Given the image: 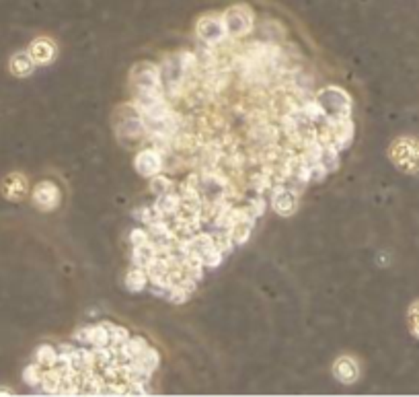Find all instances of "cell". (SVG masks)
<instances>
[{"instance_id":"3","label":"cell","mask_w":419,"mask_h":397,"mask_svg":"<svg viewBox=\"0 0 419 397\" xmlns=\"http://www.w3.org/2000/svg\"><path fill=\"white\" fill-rule=\"evenodd\" d=\"M134 93H146V91H163V78L161 68L152 62H140L132 68L130 74Z\"/></svg>"},{"instance_id":"20","label":"cell","mask_w":419,"mask_h":397,"mask_svg":"<svg viewBox=\"0 0 419 397\" xmlns=\"http://www.w3.org/2000/svg\"><path fill=\"white\" fill-rule=\"evenodd\" d=\"M148 272L144 268H138L134 266L127 274H125V288L132 290V292H140L148 286Z\"/></svg>"},{"instance_id":"17","label":"cell","mask_w":419,"mask_h":397,"mask_svg":"<svg viewBox=\"0 0 419 397\" xmlns=\"http://www.w3.org/2000/svg\"><path fill=\"white\" fill-rule=\"evenodd\" d=\"M84 341H87V346H93V348L112 346V344H109V332H107L105 323L87 326V328H84Z\"/></svg>"},{"instance_id":"12","label":"cell","mask_w":419,"mask_h":397,"mask_svg":"<svg viewBox=\"0 0 419 397\" xmlns=\"http://www.w3.org/2000/svg\"><path fill=\"white\" fill-rule=\"evenodd\" d=\"M333 375H335L337 381H341V383H346V385L356 383L359 375V369L358 364H356V360L350 358V356H341V358H337L335 364H333Z\"/></svg>"},{"instance_id":"5","label":"cell","mask_w":419,"mask_h":397,"mask_svg":"<svg viewBox=\"0 0 419 397\" xmlns=\"http://www.w3.org/2000/svg\"><path fill=\"white\" fill-rule=\"evenodd\" d=\"M222 17H224L226 31L231 37H244L255 27V12L247 4H235V6L226 8V12H222Z\"/></svg>"},{"instance_id":"18","label":"cell","mask_w":419,"mask_h":397,"mask_svg":"<svg viewBox=\"0 0 419 397\" xmlns=\"http://www.w3.org/2000/svg\"><path fill=\"white\" fill-rule=\"evenodd\" d=\"M191 247H193V251H195L197 255H202V260L208 257L210 253H214V251L218 249L216 243H214L212 233H197V235H193V237H191ZM218 251H220V249H218Z\"/></svg>"},{"instance_id":"11","label":"cell","mask_w":419,"mask_h":397,"mask_svg":"<svg viewBox=\"0 0 419 397\" xmlns=\"http://www.w3.org/2000/svg\"><path fill=\"white\" fill-rule=\"evenodd\" d=\"M2 194L12 202L23 200L27 196V179H25V175H21V173L6 175L4 181H2Z\"/></svg>"},{"instance_id":"14","label":"cell","mask_w":419,"mask_h":397,"mask_svg":"<svg viewBox=\"0 0 419 397\" xmlns=\"http://www.w3.org/2000/svg\"><path fill=\"white\" fill-rule=\"evenodd\" d=\"M157 245H154V241L150 239L148 243H142V245H136L134 247V251H132V264L134 266H138V268H144V270H148L150 268V264L157 260Z\"/></svg>"},{"instance_id":"23","label":"cell","mask_w":419,"mask_h":397,"mask_svg":"<svg viewBox=\"0 0 419 397\" xmlns=\"http://www.w3.org/2000/svg\"><path fill=\"white\" fill-rule=\"evenodd\" d=\"M150 189H152L154 196H163V194L173 192V189H175V183H173L169 177H165V175L159 173V175L152 177V181H150Z\"/></svg>"},{"instance_id":"2","label":"cell","mask_w":419,"mask_h":397,"mask_svg":"<svg viewBox=\"0 0 419 397\" xmlns=\"http://www.w3.org/2000/svg\"><path fill=\"white\" fill-rule=\"evenodd\" d=\"M116 115H118L116 117V128H118V136L121 140L127 136V142H134V140H140V138L146 136L142 115L138 112V108L134 105V101L130 105H121Z\"/></svg>"},{"instance_id":"8","label":"cell","mask_w":419,"mask_h":397,"mask_svg":"<svg viewBox=\"0 0 419 397\" xmlns=\"http://www.w3.org/2000/svg\"><path fill=\"white\" fill-rule=\"evenodd\" d=\"M327 132H329V142L337 151H346L354 138V121H352V117L327 119Z\"/></svg>"},{"instance_id":"7","label":"cell","mask_w":419,"mask_h":397,"mask_svg":"<svg viewBox=\"0 0 419 397\" xmlns=\"http://www.w3.org/2000/svg\"><path fill=\"white\" fill-rule=\"evenodd\" d=\"M271 208L282 217L294 214L298 208V192H294L284 183H276L271 187Z\"/></svg>"},{"instance_id":"24","label":"cell","mask_w":419,"mask_h":397,"mask_svg":"<svg viewBox=\"0 0 419 397\" xmlns=\"http://www.w3.org/2000/svg\"><path fill=\"white\" fill-rule=\"evenodd\" d=\"M103 323H105V328H107V332H109V344H112L114 348L121 346L123 341L130 338V332H127L125 328L116 326V323H109V321H103Z\"/></svg>"},{"instance_id":"22","label":"cell","mask_w":419,"mask_h":397,"mask_svg":"<svg viewBox=\"0 0 419 397\" xmlns=\"http://www.w3.org/2000/svg\"><path fill=\"white\" fill-rule=\"evenodd\" d=\"M319 163L329 171H337L339 167V151L333 144H323L321 142V153H319Z\"/></svg>"},{"instance_id":"27","label":"cell","mask_w":419,"mask_h":397,"mask_svg":"<svg viewBox=\"0 0 419 397\" xmlns=\"http://www.w3.org/2000/svg\"><path fill=\"white\" fill-rule=\"evenodd\" d=\"M136 219L138 221H142L146 227L150 225V223H154V221H159V219H165L157 208H154V204L152 206H144V208H140L138 212H136Z\"/></svg>"},{"instance_id":"9","label":"cell","mask_w":419,"mask_h":397,"mask_svg":"<svg viewBox=\"0 0 419 397\" xmlns=\"http://www.w3.org/2000/svg\"><path fill=\"white\" fill-rule=\"evenodd\" d=\"M134 165H136V171H138L140 175H144V177H154V175H159L161 171L165 169V157H163V153H161L157 146L144 149V151L138 153Z\"/></svg>"},{"instance_id":"30","label":"cell","mask_w":419,"mask_h":397,"mask_svg":"<svg viewBox=\"0 0 419 397\" xmlns=\"http://www.w3.org/2000/svg\"><path fill=\"white\" fill-rule=\"evenodd\" d=\"M0 394H6V396H12V391H10V389H4V387H0Z\"/></svg>"},{"instance_id":"25","label":"cell","mask_w":419,"mask_h":397,"mask_svg":"<svg viewBox=\"0 0 419 397\" xmlns=\"http://www.w3.org/2000/svg\"><path fill=\"white\" fill-rule=\"evenodd\" d=\"M42 377H44V369H42L37 362L29 364V366L25 369V373H23V379H25V383H27L29 387H39V385H42Z\"/></svg>"},{"instance_id":"1","label":"cell","mask_w":419,"mask_h":397,"mask_svg":"<svg viewBox=\"0 0 419 397\" xmlns=\"http://www.w3.org/2000/svg\"><path fill=\"white\" fill-rule=\"evenodd\" d=\"M314 101L325 112L327 119H341L352 114V97L339 87H325L314 95Z\"/></svg>"},{"instance_id":"15","label":"cell","mask_w":419,"mask_h":397,"mask_svg":"<svg viewBox=\"0 0 419 397\" xmlns=\"http://www.w3.org/2000/svg\"><path fill=\"white\" fill-rule=\"evenodd\" d=\"M148 348V341L140 336L136 338H127L121 346H118V358L123 362H132L134 358H138L144 350Z\"/></svg>"},{"instance_id":"19","label":"cell","mask_w":419,"mask_h":397,"mask_svg":"<svg viewBox=\"0 0 419 397\" xmlns=\"http://www.w3.org/2000/svg\"><path fill=\"white\" fill-rule=\"evenodd\" d=\"M35 70V62L29 52H19L10 58V72L15 76H29Z\"/></svg>"},{"instance_id":"29","label":"cell","mask_w":419,"mask_h":397,"mask_svg":"<svg viewBox=\"0 0 419 397\" xmlns=\"http://www.w3.org/2000/svg\"><path fill=\"white\" fill-rule=\"evenodd\" d=\"M409 328H411V334L419 338V301L413 303L409 309Z\"/></svg>"},{"instance_id":"26","label":"cell","mask_w":419,"mask_h":397,"mask_svg":"<svg viewBox=\"0 0 419 397\" xmlns=\"http://www.w3.org/2000/svg\"><path fill=\"white\" fill-rule=\"evenodd\" d=\"M265 208H267V204H265V200L261 198V196H257V198H249V202H247V206H244V210H247V214L251 217V219H261L263 214H265Z\"/></svg>"},{"instance_id":"10","label":"cell","mask_w":419,"mask_h":397,"mask_svg":"<svg viewBox=\"0 0 419 397\" xmlns=\"http://www.w3.org/2000/svg\"><path fill=\"white\" fill-rule=\"evenodd\" d=\"M31 200L39 210L50 212V210L58 208V204H60V189L54 181H39L33 189Z\"/></svg>"},{"instance_id":"16","label":"cell","mask_w":419,"mask_h":397,"mask_svg":"<svg viewBox=\"0 0 419 397\" xmlns=\"http://www.w3.org/2000/svg\"><path fill=\"white\" fill-rule=\"evenodd\" d=\"M154 208L163 214V217H171V214H177L181 208V196L173 189L169 194H163V196H157V202H154Z\"/></svg>"},{"instance_id":"4","label":"cell","mask_w":419,"mask_h":397,"mask_svg":"<svg viewBox=\"0 0 419 397\" xmlns=\"http://www.w3.org/2000/svg\"><path fill=\"white\" fill-rule=\"evenodd\" d=\"M391 159L401 171L419 173V142L413 138H399L391 146Z\"/></svg>"},{"instance_id":"21","label":"cell","mask_w":419,"mask_h":397,"mask_svg":"<svg viewBox=\"0 0 419 397\" xmlns=\"http://www.w3.org/2000/svg\"><path fill=\"white\" fill-rule=\"evenodd\" d=\"M35 362L42 369H54L58 364V350L50 344H44L35 350Z\"/></svg>"},{"instance_id":"13","label":"cell","mask_w":419,"mask_h":397,"mask_svg":"<svg viewBox=\"0 0 419 397\" xmlns=\"http://www.w3.org/2000/svg\"><path fill=\"white\" fill-rule=\"evenodd\" d=\"M29 54L35 64H50L56 58V46L48 37H39L29 46Z\"/></svg>"},{"instance_id":"6","label":"cell","mask_w":419,"mask_h":397,"mask_svg":"<svg viewBox=\"0 0 419 397\" xmlns=\"http://www.w3.org/2000/svg\"><path fill=\"white\" fill-rule=\"evenodd\" d=\"M195 31H197V37L206 44V46H218L222 44L226 37H229V31H226V23H224V17L218 15V12H212V15H204L197 25H195Z\"/></svg>"},{"instance_id":"28","label":"cell","mask_w":419,"mask_h":397,"mask_svg":"<svg viewBox=\"0 0 419 397\" xmlns=\"http://www.w3.org/2000/svg\"><path fill=\"white\" fill-rule=\"evenodd\" d=\"M152 237H150V233L148 230H144V228H134L132 233H130V243H132V247H136V245H142V243H148Z\"/></svg>"}]
</instances>
